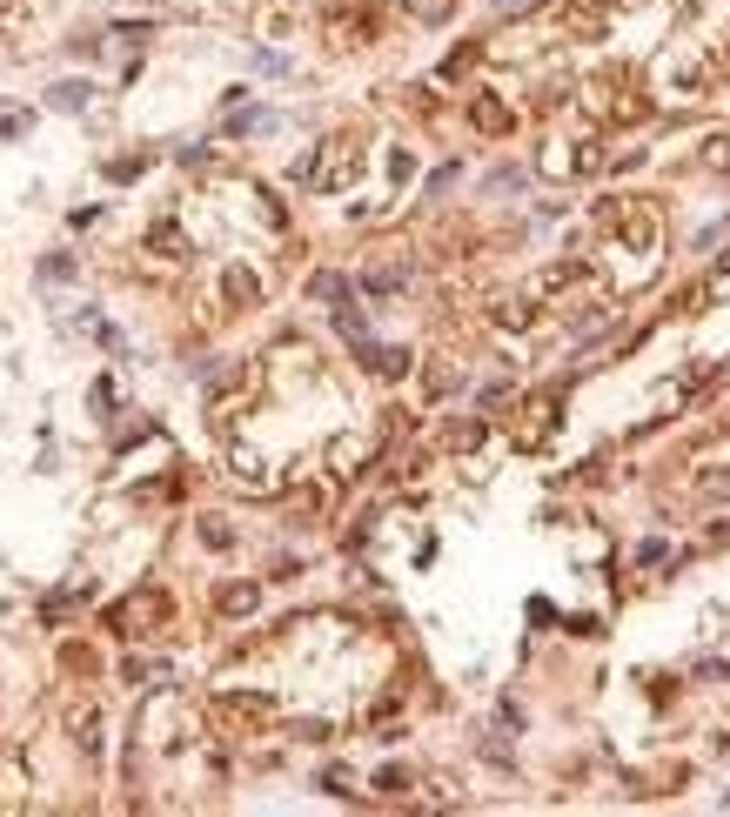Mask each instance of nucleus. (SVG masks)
Segmentation results:
<instances>
[{
    "label": "nucleus",
    "instance_id": "f8f14e48",
    "mask_svg": "<svg viewBox=\"0 0 730 817\" xmlns=\"http://www.w3.org/2000/svg\"><path fill=\"white\" fill-rule=\"evenodd\" d=\"M483 442V422H449V449H476Z\"/></svg>",
    "mask_w": 730,
    "mask_h": 817
},
{
    "label": "nucleus",
    "instance_id": "f3484780",
    "mask_svg": "<svg viewBox=\"0 0 730 817\" xmlns=\"http://www.w3.org/2000/svg\"><path fill=\"white\" fill-rule=\"evenodd\" d=\"M201 536H208L215 550H228V523H222V516H208V523H201Z\"/></svg>",
    "mask_w": 730,
    "mask_h": 817
},
{
    "label": "nucleus",
    "instance_id": "a211bd4d",
    "mask_svg": "<svg viewBox=\"0 0 730 817\" xmlns=\"http://www.w3.org/2000/svg\"><path fill=\"white\" fill-rule=\"evenodd\" d=\"M523 7H536V0H496V14H523Z\"/></svg>",
    "mask_w": 730,
    "mask_h": 817
},
{
    "label": "nucleus",
    "instance_id": "39448f33",
    "mask_svg": "<svg viewBox=\"0 0 730 817\" xmlns=\"http://www.w3.org/2000/svg\"><path fill=\"white\" fill-rule=\"evenodd\" d=\"M222 295L235 302V309H255V302H262V282H255L248 268H228V275H222Z\"/></svg>",
    "mask_w": 730,
    "mask_h": 817
},
{
    "label": "nucleus",
    "instance_id": "2eb2a0df",
    "mask_svg": "<svg viewBox=\"0 0 730 817\" xmlns=\"http://www.w3.org/2000/svg\"><path fill=\"white\" fill-rule=\"evenodd\" d=\"M376 791H389V797L409 791V771H396V764H389V771H376Z\"/></svg>",
    "mask_w": 730,
    "mask_h": 817
},
{
    "label": "nucleus",
    "instance_id": "9d476101",
    "mask_svg": "<svg viewBox=\"0 0 730 817\" xmlns=\"http://www.w3.org/2000/svg\"><path fill=\"white\" fill-rule=\"evenodd\" d=\"M496 322H503V329H530L536 309H530V302H503V309H496Z\"/></svg>",
    "mask_w": 730,
    "mask_h": 817
},
{
    "label": "nucleus",
    "instance_id": "6e6552de",
    "mask_svg": "<svg viewBox=\"0 0 730 817\" xmlns=\"http://www.w3.org/2000/svg\"><path fill=\"white\" fill-rule=\"evenodd\" d=\"M88 81H61V88H54V94H47V101H54V108H67V114H74V108H88Z\"/></svg>",
    "mask_w": 730,
    "mask_h": 817
},
{
    "label": "nucleus",
    "instance_id": "9b49d317",
    "mask_svg": "<svg viewBox=\"0 0 730 817\" xmlns=\"http://www.w3.org/2000/svg\"><path fill=\"white\" fill-rule=\"evenodd\" d=\"M409 14H416V21H449L456 0H409Z\"/></svg>",
    "mask_w": 730,
    "mask_h": 817
},
{
    "label": "nucleus",
    "instance_id": "423d86ee",
    "mask_svg": "<svg viewBox=\"0 0 730 817\" xmlns=\"http://www.w3.org/2000/svg\"><path fill=\"white\" fill-rule=\"evenodd\" d=\"M469 121H476L483 134H509V108H503V101H476V108H469Z\"/></svg>",
    "mask_w": 730,
    "mask_h": 817
},
{
    "label": "nucleus",
    "instance_id": "ddd939ff",
    "mask_svg": "<svg viewBox=\"0 0 730 817\" xmlns=\"http://www.w3.org/2000/svg\"><path fill=\"white\" fill-rule=\"evenodd\" d=\"M148 248H155V255H168V262H181V235H175V228H155V235H148Z\"/></svg>",
    "mask_w": 730,
    "mask_h": 817
},
{
    "label": "nucleus",
    "instance_id": "1a4fd4ad",
    "mask_svg": "<svg viewBox=\"0 0 730 817\" xmlns=\"http://www.w3.org/2000/svg\"><path fill=\"white\" fill-rule=\"evenodd\" d=\"M309 295H315V302H349V275H315Z\"/></svg>",
    "mask_w": 730,
    "mask_h": 817
},
{
    "label": "nucleus",
    "instance_id": "6ab92c4d",
    "mask_svg": "<svg viewBox=\"0 0 730 817\" xmlns=\"http://www.w3.org/2000/svg\"><path fill=\"white\" fill-rule=\"evenodd\" d=\"M623 7H650V0H623Z\"/></svg>",
    "mask_w": 730,
    "mask_h": 817
},
{
    "label": "nucleus",
    "instance_id": "7ed1b4c3",
    "mask_svg": "<svg viewBox=\"0 0 730 817\" xmlns=\"http://www.w3.org/2000/svg\"><path fill=\"white\" fill-rule=\"evenodd\" d=\"M215 610H222V617H255V610H262V583H222V590H215Z\"/></svg>",
    "mask_w": 730,
    "mask_h": 817
},
{
    "label": "nucleus",
    "instance_id": "dca6fc26",
    "mask_svg": "<svg viewBox=\"0 0 730 817\" xmlns=\"http://www.w3.org/2000/svg\"><path fill=\"white\" fill-rule=\"evenodd\" d=\"M288 503H295V509H302V516H315V509H322V503H329V496H322V489H295V496H288Z\"/></svg>",
    "mask_w": 730,
    "mask_h": 817
},
{
    "label": "nucleus",
    "instance_id": "20e7f679",
    "mask_svg": "<svg viewBox=\"0 0 730 817\" xmlns=\"http://www.w3.org/2000/svg\"><path fill=\"white\" fill-rule=\"evenodd\" d=\"M362 369H369V376H409V349H376V342H362Z\"/></svg>",
    "mask_w": 730,
    "mask_h": 817
},
{
    "label": "nucleus",
    "instance_id": "4468645a",
    "mask_svg": "<svg viewBox=\"0 0 730 817\" xmlns=\"http://www.w3.org/2000/svg\"><path fill=\"white\" fill-rule=\"evenodd\" d=\"M228 463H235V476H242V483H262V463H255V456H248V449H235V456H228Z\"/></svg>",
    "mask_w": 730,
    "mask_h": 817
},
{
    "label": "nucleus",
    "instance_id": "f257e3e1",
    "mask_svg": "<svg viewBox=\"0 0 730 817\" xmlns=\"http://www.w3.org/2000/svg\"><path fill=\"white\" fill-rule=\"evenodd\" d=\"M168 617H175L168 590H141V597H128V603H114L108 610V630H121V637H148V630L168 623Z\"/></svg>",
    "mask_w": 730,
    "mask_h": 817
},
{
    "label": "nucleus",
    "instance_id": "f03ea898",
    "mask_svg": "<svg viewBox=\"0 0 730 817\" xmlns=\"http://www.w3.org/2000/svg\"><path fill=\"white\" fill-rule=\"evenodd\" d=\"M215 710H222L235 730H255V724H268V717H275V697H262V690H222V697H215Z\"/></svg>",
    "mask_w": 730,
    "mask_h": 817
},
{
    "label": "nucleus",
    "instance_id": "0eeeda50",
    "mask_svg": "<svg viewBox=\"0 0 730 817\" xmlns=\"http://www.w3.org/2000/svg\"><path fill=\"white\" fill-rule=\"evenodd\" d=\"M402 282H409V268H369V275H362V288H369V295H396Z\"/></svg>",
    "mask_w": 730,
    "mask_h": 817
}]
</instances>
